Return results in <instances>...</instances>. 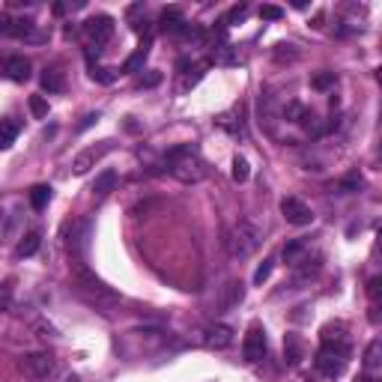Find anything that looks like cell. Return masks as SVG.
<instances>
[{"label": "cell", "mask_w": 382, "mask_h": 382, "mask_svg": "<svg viewBox=\"0 0 382 382\" xmlns=\"http://www.w3.org/2000/svg\"><path fill=\"white\" fill-rule=\"evenodd\" d=\"M215 122H218V126H221L224 132L236 134V138H239V134H245V120H242V108H239V105L230 108L227 114H221Z\"/></svg>", "instance_id": "ac0fdd59"}, {"label": "cell", "mask_w": 382, "mask_h": 382, "mask_svg": "<svg viewBox=\"0 0 382 382\" xmlns=\"http://www.w3.org/2000/svg\"><path fill=\"white\" fill-rule=\"evenodd\" d=\"M15 138H18V122H15L13 117L0 120V147L9 150V147L15 143Z\"/></svg>", "instance_id": "484cf974"}, {"label": "cell", "mask_w": 382, "mask_h": 382, "mask_svg": "<svg viewBox=\"0 0 382 382\" xmlns=\"http://www.w3.org/2000/svg\"><path fill=\"white\" fill-rule=\"evenodd\" d=\"M320 269H323V257L320 254H308L305 260H302L299 266H293V284L302 287V284H308V281H313L320 275Z\"/></svg>", "instance_id": "4fadbf2b"}, {"label": "cell", "mask_w": 382, "mask_h": 382, "mask_svg": "<svg viewBox=\"0 0 382 382\" xmlns=\"http://www.w3.org/2000/svg\"><path fill=\"white\" fill-rule=\"evenodd\" d=\"M206 346L209 350H227V346L233 344V329L230 325H224V323H215V325H209L206 329Z\"/></svg>", "instance_id": "9a60e30c"}, {"label": "cell", "mask_w": 382, "mask_h": 382, "mask_svg": "<svg viewBox=\"0 0 382 382\" xmlns=\"http://www.w3.org/2000/svg\"><path fill=\"white\" fill-rule=\"evenodd\" d=\"M0 30L6 33V36H15V39H30V42H42L45 36L36 33V24H33L30 18H9L6 13L0 15Z\"/></svg>", "instance_id": "9c48e42d"}, {"label": "cell", "mask_w": 382, "mask_h": 382, "mask_svg": "<svg viewBox=\"0 0 382 382\" xmlns=\"http://www.w3.org/2000/svg\"><path fill=\"white\" fill-rule=\"evenodd\" d=\"M281 215L287 218V224H293V227H308V224L313 221L311 206L305 204V200H299V197H284V200H281Z\"/></svg>", "instance_id": "8992f818"}, {"label": "cell", "mask_w": 382, "mask_h": 382, "mask_svg": "<svg viewBox=\"0 0 382 382\" xmlns=\"http://www.w3.org/2000/svg\"><path fill=\"white\" fill-rule=\"evenodd\" d=\"M114 147H117V143H114V141H99V143H96V147H87L84 153H78V155H75V159H72V171H75L78 176H81V174H87V171H90V167H96L99 162H102V159H105V155H108V153H114Z\"/></svg>", "instance_id": "5b68a950"}, {"label": "cell", "mask_w": 382, "mask_h": 382, "mask_svg": "<svg viewBox=\"0 0 382 382\" xmlns=\"http://www.w3.org/2000/svg\"><path fill=\"white\" fill-rule=\"evenodd\" d=\"M272 269H275V260H263L260 266H257V272H254V284H266L269 275H272Z\"/></svg>", "instance_id": "74e56055"}, {"label": "cell", "mask_w": 382, "mask_h": 382, "mask_svg": "<svg viewBox=\"0 0 382 382\" xmlns=\"http://www.w3.org/2000/svg\"><path fill=\"white\" fill-rule=\"evenodd\" d=\"M245 15H248V3H239V6H233L227 15H224L221 21H218V27L215 30H221V33H227V27H233V24H239V21H245Z\"/></svg>", "instance_id": "83f0119b"}, {"label": "cell", "mask_w": 382, "mask_h": 382, "mask_svg": "<svg viewBox=\"0 0 382 382\" xmlns=\"http://www.w3.org/2000/svg\"><path fill=\"white\" fill-rule=\"evenodd\" d=\"M260 18L263 21H281V18H284V9L275 6V3H263L260 6Z\"/></svg>", "instance_id": "8d00e7d4"}, {"label": "cell", "mask_w": 382, "mask_h": 382, "mask_svg": "<svg viewBox=\"0 0 382 382\" xmlns=\"http://www.w3.org/2000/svg\"><path fill=\"white\" fill-rule=\"evenodd\" d=\"M87 248H90V221H78V224H72V236H69L72 260L87 263Z\"/></svg>", "instance_id": "8fae6325"}, {"label": "cell", "mask_w": 382, "mask_h": 382, "mask_svg": "<svg viewBox=\"0 0 382 382\" xmlns=\"http://www.w3.org/2000/svg\"><path fill=\"white\" fill-rule=\"evenodd\" d=\"M296 57H299L296 45H287V42H278V45H275V60H278V63H284V60H296Z\"/></svg>", "instance_id": "1f68e13d"}, {"label": "cell", "mask_w": 382, "mask_h": 382, "mask_svg": "<svg viewBox=\"0 0 382 382\" xmlns=\"http://www.w3.org/2000/svg\"><path fill=\"white\" fill-rule=\"evenodd\" d=\"M367 296H370V305H374L370 320L379 323V320H382V278H370V281H367Z\"/></svg>", "instance_id": "44dd1931"}, {"label": "cell", "mask_w": 382, "mask_h": 382, "mask_svg": "<svg viewBox=\"0 0 382 382\" xmlns=\"http://www.w3.org/2000/svg\"><path fill=\"white\" fill-rule=\"evenodd\" d=\"M320 341H323V346H338V350H350V341H346V325H344V323H329V325H323Z\"/></svg>", "instance_id": "5bb4252c"}, {"label": "cell", "mask_w": 382, "mask_h": 382, "mask_svg": "<svg viewBox=\"0 0 382 382\" xmlns=\"http://www.w3.org/2000/svg\"><path fill=\"white\" fill-rule=\"evenodd\" d=\"M346 358H350V350H338V346H320L317 358H313V365L317 370L325 376V379H338L344 370H346Z\"/></svg>", "instance_id": "277c9868"}, {"label": "cell", "mask_w": 382, "mask_h": 382, "mask_svg": "<svg viewBox=\"0 0 382 382\" xmlns=\"http://www.w3.org/2000/svg\"><path fill=\"white\" fill-rule=\"evenodd\" d=\"M75 290H78V296L87 299L90 305H96V308H111V305H117V293L111 290L102 278H96L93 272H90V266L87 263H75Z\"/></svg>", "instance_id": "7a4b0ae2"}, {"label": "cell", "mask_w": 382, "mask_h": 382, "mask_svg": "<svg viewBox=\"0 0 382 382\" xmlns=\"http://www.w3.org/2000/svg\"><path fill=\"white\" fill-rule=\"evenodd\" d=\"M66 382H81V379H78V376H69V379H66Z\"/></svg>", "instance_id": "7bdbcfd3"}, {"label": "cell", "mask_w": 382, "mask_h": 382, "mask_svg": "<svg viewBox=\"0 0 382 382\" xmlns=\"http://www.w3.org/2000/svg\"><path fill=\"white\" fill-rule=\"evenodd\" d=\"M284 355H287V362L293 367L302 362V341L296 338V334H287V338H284Z\"/></svg>", "instance_id": "f546056e"}, {"label": "cell", "mask_w": 382, "mask_h": 382, "mask_svg": "<svg viewBox=\"0 0 382 382\" xmlns=\"http://www.w3.org/2000/svg\"><path fill=\"white\" fill-rule=\"evenodd\" d=\"M376 81L382 84V66H379V69H376Z\"/></svg>", "instance_id": "b9f144b4"}, {"label": "cell", "mask_w": 382, "mask_h": 382, "mask_svg": "<svg viewBox=\"0 0 382 382\" xmlns=\"http://www.w3.org/2000/svg\"><path fill=\"white\" fill-rule=\"evenodd\" d=\"M39 245H42V236L36 230L27 233V236H21V242L15 245V257H33L39 251Z\"/></svg>", "instance_id": "d4e9b609"}, {"label": "cell", "mask_w": 382, "mask_h": 382, "mask_svg": "<svg viewBox=\"0 0 382 382\" xmlns=\"http://www.w3.org/2000/svg\"><path fill=\"white\" fill-rule=\"evenodd\" d=\"M311 84L317 87V90H329V87L338 84V75H334V72H320V75H313Z\"/></svg>", "instance_id": "d590c367"}, {"label": "cell", "mask_w": 382, "mask_h": 382, "mask_svg": "<svg viewBox=\"0 0 382 382\" xmlns=\"http://www.w3.org/2000/svg\"><path fill=\"white\" fill-rule=\"evenodd\" d=\"M242 296H245L242 281H227V287H224V293H221V299H218V311H230V308H236V305L242 302Z\"/></svg>", "instance_id": "d6986e66"}, {"label": "cell", "mask_w": 382, "mask_h": 382, "mask_svg": "<svg viewBox=\"0 0 382 382\" xmlns=\"http://www.w3.org/2000/svg\"><path fill=\"white\" fill-rule=\"evenodd\" d=\"M209 63L215 66H239V51L230 42H215L209 51Z\"/></svg>", "instance_id": "e0dca14e"}, {"label": "cell", "mask_w": 382, "mask_h": 382, "mask_svg": "<svg viewBox=\"0 0 382 382\" xmlns=\"http://www.w3.org/2000/svg\"><path fill=\"white\" fill-rule=\"evenodd\" d=\"M164 162H167V171H171L179 183H185V185L204 183L206 174H209V164L200 159V153L194 147H174V150H167Z\"/></svg>", "instance_id": "6da1fadb"}, {"label": "cell", "mask_w": 382, "mask_h": 382, "mask_svg": "<svg viewBox=\"0 0 382 382\" xmlns=\"http://www.w3.org/2000/svg\"><path fill=\"white\" fill-rule=\"evenodd\" d=\"M39 81H42L45 93H63V90H66V78H63L60 69H45Z\"/></svg>", "instance_id": "cb8c5ba5"}, {"label": "cell", "mask_w": 382, "mask_h": 382, "mask_svg": "<svg viewBox=\"0 0 382 382\" xmlns=\"http://www.w3.org/2000/svg\"><path fill=\"white\" fill-rule=\"evenodd\" d=\"M353 382H374V379H370V376H355Z\"/></svg>", "instance_id": "60d3db41"}, {"label": "cell", "mask_w": 382, "mask_h": 382, "mask_svg": "<svg viewBox=\"0 0 382 382\" xmlns=\"http://www.w3.org/2000/svg\"><path fill=\"white\" fill-rule=\"evenodd\" d=\"M242 355L245 362H260V358L266 355V329L260 323H254L248 332H245V341H242Z\"/></svg>", "instance_id": "52a82bcc"}, {"label": "cell", "mask_w": 382, "mask_h": 382, "mask_svg": "<svg viewBox=\"0 0 382 382\" xmlns=\"http://www.w3.org/2000/svg\"><path fill=\"white\" fill-rule=\"evenodd\" d=\"M308 254H311V251H308V245L302 242V239H290V242L284 245V263H290V266H299Z\"/></svg>", "instance_id": "7402d4cb"}, {"label": "cell", "mask_w": 382, "mask_h": 382, "mask_svg": "<svg viewBox=\"0 0 382 382\" xmlns=\"http://www.w3.org/2000/svg\"><path fill=\"white\" fill-rule=\"evenodd\" d=\"M150 48H153V36H147V39H143V42H141V48L134 51V54H132V57H129L126 63H122V72H138L141 66L147 63V57H150Z\"/></svg>", "instance_id": "ffe728a7"}, {"label": "cell", "mask_w": 382, "mask_h": 382, "mask_svg": "<svg viewBox=\"0 0 382 382\" xmlns=\"http://www.w3.org/2000/svg\"><path fill=\"white\" fill-rule=\"evenodd\" d=\"M260 245H263V227H260V224H257L254 218L236 221V227L230 233V257L245 260V257H251Z\"/></svg>", "instance_id": "3957f363"}, {"label": "cell", "mask_w": 382, "mask_h": 382, "mask_svg": "<svg viewBox=\"0 0 382 382\" xmlns=\"http://www.w3.org/2000/svg\"><path fill=\"white\" fill-rule=\"evenodd\" d=\"M84 33L93 45H105L114 36V18L111 15H93L90 21H84Z\"/></svg>", "instance_id": "30bf717a"}, {"label": "cell", "mask_w": 382, "mask_h": 382, "mask_svg": "<svg viewBox=\"0 0 382 382\" xmlns=\"http://www.w3.org/2000/svg\"><path fill=\"white\" fill-rule=\"evenodd\" d=\"M99 120H102V117H99V114H87L81 122H78V132H84V129H90V126H93V122H99Z\"/></svg>", "instance_id": "ab89813d"}, {"label": "cell", "mask_w": 382, "mask_h": 382, "mask_svg": "<svg viewBox=\"0 0 382 382\" xmlns=\"http://www.w3.org/2000/svg\"><path fill=\"white\" fill-rule=\"evenodd\" d=\"M30 114L36 117V120H42V117H48V102H45L42 96H30Z\"/></svg>", "instance_id": "e575fe53"}, {"label": "cell", "mask_w": 382, "mask_h": 382, "mask_svg": "<svg viewBox=\"0 0 382 382\" xmlns=\"http://www.w3.org/2000/svg\"><path fill=\"white\" fill-rule=\"evenodd\" d=\"M117 179H120L117 171H102V174L96 176V183H93V194L96 197H108L111 191L117 188Z\"/></svg>", "instance_id": "603a6c76"}, {"label": "cell", "mask_w": 382, "mask_h": 382, "mask_svg": "<svg viewBox=\"0 0 382 382\" xmlns=\"http://www.w3.org/2000/svg\"><path fill=\"white\" fill-rule=\"evenodd\" d=\"M233 183H248V176H251V167H248V162L242 159V155H236L233 159Z\"/></svg>", "instance_id": "4dcf8cb0"}, {"label": "cell", "mask_w": 382, "mask_h": 382, "mask_svg": "<svg viewBox=\"0 0 382 382\" xmlns=\"http://www.w3.org/2000/svg\"><path fill=\"white\" fill-rule=\"evenodd\" d=\"M51 204V185H33L30 188V206L33 209H45Z\"/></svg>", "instance_id": "f1b7e54d"}, {"label": "cell", "mask_w": 382, "mask_h": 382, "mask_svg": "<svg viewBox=\"0 0 382 382\" xmlns=\"http://www.w3.org/2000/svg\"><path fill=\"white\" fill-rule=\"evenodd\" d=\"M21 374L30 379H48L54 374V358L48 353H30L21 358Z\"/></svg>", "instance_id": "ba28073f"}, {"label": "cell", "mask_w": 382, "mask_h": 382, "mask_svg": "<svg viewBox=\"0 0 382 382\" xmlns=\"http://www.w3.org/2000/svg\"><path fill=\"white\" fill-rule=\"evenodd\" d=\"M90 78H93V81H99V84H114V81H117L114 69H102V66H90Z\"/></svg>", "instance_id": "d6a6232c"}, {"label": "cell", "mask_w": 382, "mask_h": 382, "mask_svg": "<svg viewBox=\"0 0 382 382\" xmlns=\"http://www.w3.org/2000/svg\"><path fill=\"white\" fill-rule=\"evenodd\" d=\"M379 239H382V227H379Z\"/></svg>", "instance_id": "ee69618b"}, {"label": "cell", "mask_w": 382, "mask_h": 382, "mask_svg": "<svg viewBox=\"0 0 382 382\" xmlns=\"http://www.w3.org/2000/svg\"><path fill=\"white\" fill-rule=\"evenodd\" d=\"M162 84V72H150V75H141L138 87H159Z\"/></svg>", "instance_id": "f35d334b"}, {"label": "cell", "mask_w": 382, "mask_h": 382, "mask_svg": "<svg viewBox=\"0 0 382 382\" xmlns=\"http://www.w3.org/2000/svg\"><path fill=\"white\" fill-rule=\"evenodd\" d=\"M3 72H6L9 81L24 84L27 78H30V60L24 57V54H15V57H6V63H3Z\"/></svg>", "instance_id": "2e32d148"}, {"label": "cell", "mask_w": 382, "mask_h": 382, "mask_svg": "<svg viewBox=\"0 0 382 382\" xmlns=\"http://www.w3.org/2000/svg\"><path fill=\"white\" fill-rule=\"evenodd\" d=\"M191 24H185V18L183 13H179L176 6H167L164 13H162V21H159V30L162 33H171V36H185Z\"/></svg>", "instance_id": "7c38bea8"}, {"label": "cell", "mask_w": 382, "mask_h": 382, "mask_svg": "<svg viewBox=\"0 0 382 382\" xmlns=\"http://www.w3.org/2000/svg\"><path fill=\"white\" fill-rule=\"evenodd\" d=\"M362 183H365V179L358 174H350L346 179H341V183H338V191H341V194H353V191L362 188Z\"/></svg>", "instance_id": "836d02e7"}, {"label": "cell", "mask_w": 382, "mask_h": 382, "mask_svg": "<svg viewBox=\"0 0 382 382\" xmlns=\"http://www.w3.org/2000/svg\"><path fill=\"white\" fill-rule=\"evenodd\" d=\"M365 367L367 370H376V367H382V338H376V341H370L367 344V350H365Z\"/></svg>", "instance_id": "4316f807"}]
</instances>
